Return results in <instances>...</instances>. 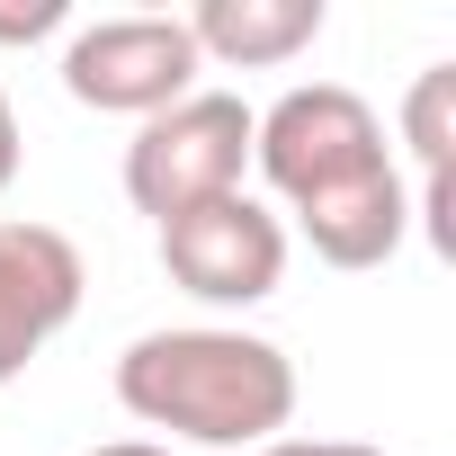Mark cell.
I'll use <instances>...</instances> for the list:
<instances>
[{"instance_id":"6da1fadb","label":"cell","mask_w":456,"mask_h":456,"mask_svg":"<svg viewBox=\"0 0 456 456\" xmlns=\"http://www.w3.org/2000/svg\"><path fill=\"white\" fill-rule=\"evenodd\" d=\"M117 403L143 429H170L188 447H242L251 456L296 420V367L260 331L188 322V331H143L117 358Z\"/></svg>"},{"instance_id":"7a4b0ae2","label":"cell","mask_w":456,"mask_h":456,"mask_svg":"<svg viewBox=\"0 0 456 456\" xmlns=\"http://www.w3.org/2000/svg\"><path fill=\"white\" fill-rule=\"evenodd\" d=\"M385 161H394L385 117L349 81H296L287 99L251 108V170L287 197V215L349 188V179H367V170H385Z\"/></svg>"},{"instance_id":"3957f363","label":"cell","mask_w":456,"mask_h":456,"mask_svg":"<svg viewBox=\"0 0 456 456\" xmlns=\"http://www.w3.org/2000/svg\"><path fill=\"white\" fill-rule=\"evenodd\" d=\"M242 170H251V108L233 90H188L179 108L143 117L134 143H126V197L152 224L233 197Z\"/></svg>"},{"instance_id":"277c9868","label":"cell","mask_w":456,"mask_h":456,"mask_svg":"<svg viewBox=\"0 0 456 456\" xmlns=\"http://www.w3.org/2000/svg\"><path fill=\"white\" fill-rule=\"evenodd\" d=\"M161 269L179 296L197 305H224V314H242V305H269L278 278H287V224L233 188V197H215V206H188L161 224Z\"/></svg>"},{"instance_id":"5b68a950","label":"cell","mask_w":456,"mask_h":456,"mask_svg":"<svg viewBox=\"0 0 456 456\" xmlns=\"http://www.w3.org/2000/svg\"><path fill=\"white\" fill-rule=\"evenodd\" d=\"M197 45H188V28L179 19H90V28H72V45H63V90L81 99V108H99V117H161V108H179L188 90H197Z\"/></svg>"},{"instance_id":"8992f818","label":"cell","mask_w":456,"mask_h":456,"mask_svg":"<svg viewBox=\"0 0 456 456\" xmlns=\"http://www.w3.org/2000/svg\"><path fill=\"white\" fill-rule=\"evenodd\" d=\"M81 287H90V269H81L72 233L28 224V215L0 224V385L28 376L37 349L81 314Z\"/></svg>"},{"instance_id":"52a82bcc","label":"cell","mask_w":456,"mask_h":456,"mask_svg":"<svg viewBox=\"0 0 456 456\" xmlns=\"http://www.w3.org/2000/svg\"><path fill=\"white\" fill-rule=\"evenodd\" d=\"M296 233L314 242L322 269H385V260L411 242V179L385 161V170H367V179H349V188L296 206Z\"/></svg>"},{"instance_id":"ba28073f","label":"cell","mask_w":456,"mask_h":456,"mask_svg":"<svg viewBox=\"0 0 456 456\" xmlns=\"http://www.w3.org/2000/svg\"><path fill=\"white\" fill-rule=\"evenodd\" d=\"M322 0H197L179 19L197 63H224V72H278L296 63L314 37H322Z\"/></svg>"},{"instance_id":"9c48e42d","label":"cell","mask_w":456,"mask_h":456,"mask_svg":"<svg viewBox=\"0 0 456 456\" xmlns=\"http://www.w3.org/2000/svg\"><path fill=\"white\" fill-rule=\"evenodd\" d=\"M403 143L420 161V188H447V152H456V63H429L403 99Z\"/></svg>"},{"instance_id":"30bf717a","label":"cell","mask_w":456,"mask_h":456,"mask_svg":"<svg viewBox=\"0 0 456 456\" xmlns=\"http://www.w3.org/2000/svg\"><path fill=\"white\" fill-rule=\"evenodd\" d=\"M72 10L63 0H0V45H37V37H54Z\"/></svg>"},{"instance_id":"8fae6325","label":"cell","mask_w":456,"mask_h":456,"mask_svg":"<svg viewBox=\"0 0 456 456\" xmlns=\"http://www.w3.org/2000/svg\"><path fill=\"white\" fill-rule=\"evenodd\" d=\"M251 456H385V447H367V438H269Z\"/></svg>"},{"instance_id":"7c38bea8","label":"cell","mask_w":456,"mask_h":456,"mask_svg":"<svg viewBox=\"0 0 456 456\" xmlns=\"http://www.w3.org/2000/svg\"><path fill=\"white\" fill-rule=\"evenodd\" d=\"M19 161H28V143H19V108H10V90H0V197H10Z\"/></svg>"},{"instance_id":"4fadbf2b","label":"cell","mask_w":456,"mask_h":456,"mask_svg":"<svg viewBox=\"0 0 456 456\" xmlns=\"http://www.w3.org/2000/svg\"><path fill=\"white\" fill-rule=\"evenodd\" d=\"M90 456H170L161 438H108V447H90Z\"/></svg>"}]
</instances>
